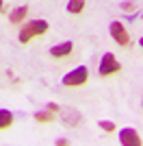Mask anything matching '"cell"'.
I'll return each mask as SVG.
<instances>
[{
    "label": "cell",
    "mask_w": 143,
    "mask_h": 146,
    "mask_svg": "<svg viewBox=\"0 0 143 146\" xmlns=\"http://www.w3.org/2000/svg\"><path fill=\"white\" fill-rule=\"evenodd\" d=\"M72 50H74V44L72 42H63V44L52 46V48H50V55L52 57H65V55H70Z\"/></svg>",
    "instance_id": "cell-7"
},
{
    "label": "cell",
    "mask_w": 143,
    "mask_h": 146,
    "mask_svg": "<svg viewBox=\"0 0 143 146\" xmlns=\"http://www.w3.org/2000/svg\"><path fill=\"white\" fill-rule=\"evenodd\" d=\"M48 111H59V105L56 103H48Z\"/></svg>",
    "instance_id": "cell-14"
},
{
    "label": "cell",
    "mask_w": 143,
    "mask_h": 146,
    "mask_svg": "<svg viewBox=\"0 0 143 146\" xmlns=\"http://www.w3.org/2000/svg\"><path fill=\"white\" fill-rule=\"evenodd\" d=\"M43 33H48V22L46 20H33L20 31V44H26V42H30V37L43 35Z\"/></svg>",
    "instance_id": "cell-1"
},
{
    "label": "cell",
    "mask_w": 143,
    "mask_h": 146,
    "mask_svg": "<svg viewBox=\"0 0 143 146\" xmlns=\"http://www.w3.org/2000/svg\"><path fill=\"white\" fill-rule=\"evenodd\" d=\"M139 44H141V48H143V37H141V42H139Z\"/></svg>",
    "instance_id": "cell-16"
},
{
    "label": "cell",
    "mask_w": 143,
    "mask_h": 146,
    "mask_svg": "<svg viewBox=\"0 0 143 146\" xmlns=\"http://www.w3.org/2000/svg\"><path fill=\"white\" fill-rule=\"evenodd\" d=\"M137 7V2L134 0H126V2H121V9H126V11H132Z\"/></svg>",
    "instance_id": "cell-12"
},
{
    "label": "cell",
    "mask_w": 143,
    "mask_h": 146,
    "mask_svg": "<svg viewBox=\"0 0 143 146\" xmlns=\"http://www.w3.org/2000/svg\"><path fill=\"white\" fill-rule=\"evenodd\" d=\"M26 11H28V9H26V7H15V9H13L11 11V15H9V20H11L13 24H18L20 20H24V15H26Z\"/></svg>",
    "instance_id": "cell-8"
},
{
    "label": "cell",
    "mask_w": 143,
    "mask_h": 146,
    "mask_svg": "<svg viewBox=\"0 0 143 146\" xmlns=\"http://www.w3.org/2000/svg\"><path fill=\"white\" fill-rule=\"evenodd\" d=\"M0 9H2V0H0Z\"/></svg>",
    "instance_id": "cell-17"
},
{
    "label": "cell",
    "mask_w": 143,
    "mask_h": 146,
    "mask_svg": "<svg viewBox=\"0 0 143 146\" xmlns=\"http://www.w3.org/2000/svg\"><path fill=\"white\" fill-rule=\"evenodd\" d=\"M11 122H13V113L9 109H0V129L11 127Z\"/></svg>",
    "instance_id": "cell-9"
},
{
    "label": "cell",
    "mask_w": 143,
    "mask_h": 146,
    "mask_svg": "<svg viewBox=\"0 0 143 146\" xmlns=\"http://www.w3.org/2000/svg\"><path fill=\"white\" fill-rule=\"evenodd\" d=\"M35 120L37 122H50V120H52V111H37V113H35Z\"/></svg>",
    "instance_id": "cell-11"
},
{
    "label": "cell",
    "mask_w": 143,
    "mask_h": 146,
    "mask_svg": "<svg viewBox=\"0 0 143 146\" xmlns=\"http://www.w3.org/2000/svg\"><path fill=\"white\" fill-rule=\"evenodd\" d=\"M141 18H143V13H141Z\"/></svg>",
    "instance_id": "cell-18"
},
{
    "label": "cell",
    "mask_w": 143,
    "mask_h": 146,
    "mask_svg": "<svg viewBox=\"0 0 143 146\" xmlns=\"http://www.w3.org/2000/svg\"><path fill=\"white\" fill-rule=\"evenodd\" d=\"M87 68L85 66H78V68H74L70 74H65L63 76V85H67V87H78V85H85L87 83Z\"/></svg>",
    "instance_id": "cell-2"
},
{
    "label": "cell",
    "mask_w": 143,
    "mask_h": 146,
    "mask_svg": "<svg viewBox=\"0 0 143 146\" xmlns=\"http://www.w3.org/2000/svg\"><path fill=\"white\" fill-rule=\"evenodd\" d=\"M119 61L115 59V55H111V52H106V55H102L100 59V74L102 76H108V74H115L119 70Z\"/></svg>",
    "instance_id": "cell-3"
},
{
    "label": "cell",
    "mask_w": 143,
    "mask_h": 146,
    "mask_svg": "<svg viewBox=\"0 0 143 146\" xmlns=\"http://www.w3.org/2000/svg\"><path fill=\"white\" fill-rule=\"evenodd\" d=\"M100 129H104V131H113L115 124H113V122H106V120H100Z\"/></svg>",
    "instance_id": "cell-13"
},
{
    "label": "cell",
    "mask_w": 143,
    "mask_h": 146,
    "mask_svg": "<svg viewBox=\"0 0 143 146\" xmlns=\"http://www.w3.org/2000/svg\"><path fill=\"white\" fill-rule=\"evenodd\" d=\"M56 144H59V146H65L67 140H65V137H61V140H56Z\"/></svg>",
    "instance_id": "cell-15"
},
{
    "label": "cell",
    "mask_w": 143,
    "mask_h": 146,
    "mask_svg": "<svg viewBox=\"0 0 143 146\" xmlns=\"http://www.w3.org/2000/svg\"><path fill=\"white\" fill-rule=\"evenodd\" d=\"M61 120H63V124H67V127H78L80 120H83V116H80V111L74 109V107H65V109H61Z\"/></svg>",
    "instance_id": "cell-4"
},
{
    "label": "cell",
    "mask_w": 143,
    "mask_h": 146,
    "mask_svg": "<svg viewBox=\"0 0 143 146\" xmlns=\"http://www.w3.org/2000/svg\"><path fill=\"white\" fill-rule=\"evenodd\" d=\"M111 35H113V39L119 46H128V42H130V35L126 33L121 22H113V24H111Z\"/></svg>",
    "instance_id": "cell-5"
},
{
    "label": "cell",
    "mask_w": 143,
    "mask_h": 146,
    "mask_svg": "<svg viewBox=\"0 0 143 146\" xmlns=\"http://www.w3.org/2000/svg\"><path fill=\"white\" fill-rule=\"evenodd\" d=\"M85 9V0H70L67 2V11L70 13H80Z\"/></svg>",
    "instance_id": "cell-10"
},
{
    "label": "cell",
    "mask_w": 143,
    "mask_h": 146,
    "mask_svg": "<svg viewBox=\"0 0 143 146\" xmlns=\"http://www.w3.org/2000/svg\"><path fill=\"white\" fill-rule=\"evenodd\" d=\"M119 142L124 146H141V137L134 129H121L119 131Z\"/></svg>",
    "instance_id": "cell-6"
}]
</instances>
